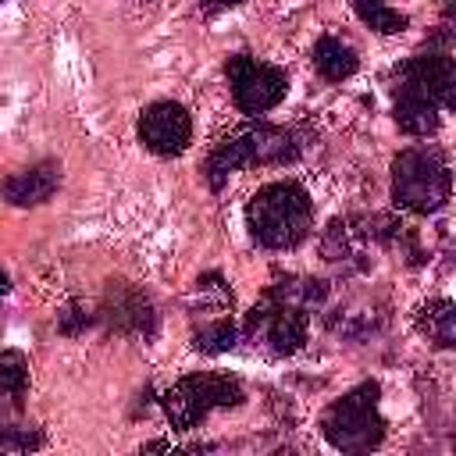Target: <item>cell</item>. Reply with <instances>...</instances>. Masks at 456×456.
<instances>
[{
  "instance_id": "2",
  "label": "cell",
  "mask_w": 456,
  "mask_h": 456,
  "mask_svg": "<svg viewBox=\"0 0 456 456\" xmlns=\"http://www.w3.org/2000/svg\"><path fill=\"white\" fill-rule=\"evenodd\" d=\"M246 224L264 249H296L314 228V203L299 182H267L246 203Z\"/></svg>"
},
{
  "instance_id": "22",
  "label": "cell",
  "mask_w": 456,
  "mask_h": 456,
  "mask_svg": "<svg viewBox=\"0 0 456 456\" xmlns=\"http://www.w3.org/2000/svg\"><path fill=\"white\" fill-rule=\"evenodd\" d=\"M207 7H235V4H242V0H203Z\"/></svg>"
},
{
  "instance_id": "1",
  "label": "cell",
  "mask_w": 456,
  "mask_h": 456,
  "mask_svg": "<svg viewBox=\"0 0 456 456\" xmlns=\"http://www.w3.org/2000/svg\"><path fill=\"white\" fill-rule=\"evenodd\" d=\"M299 153H303V139L292 128H278V125H264V121L239 125L207 153L203 178H207V185L214 192H221L239 167H249V164H292Z\"/></svg>"
},
{
  "instance_id": "5",
  "label": "cell",
  "mask_w": 456,
  "mask_h": 456,
  "mask_svg": "<svg viewBox=\"0 0 456 456\" xmlns=\"http://www.w3.org/2000/svg\"><path fill=\"white\" fill-rule=\"evenodd\" d=\"M242 399V385L228 374H185L160 395V406L175 431H192L210 410H228Z\"/></svg>"
},
{
  "instance_id": "7",
  "label": "cell",
  "mask_w": 456,
  "mask_h": 456,
  "mask_svg": "<svg viewBox=\"0 0 456 456\" xmlns=\"http://www.w3.org/2000/svg\"><path fill=\"white\" fill-rule=\"evenodd\" d=\"M228 86H232V100L242 114H264L271 107H278L289 93V75L278 64L256 61L249 53H232L224 64Z\"/></svg>"
},
{
  "instance_id": "3",
  "label": "cell",
  "mask_w": 456,
  "mask_h": 456,
  "mask_svg": "<svg viewBox=\"0 0 456 456\" xmlns=\"http://www.w3.org/2000/svg\"><path fill=\"white\" fill-rule=\"evenodd\" d=\"M452 175L435 146H410L392 160V200L410 214H438L449 203Z\"/></svg>"
},
{
  "instance_id": "15",
  "label": "cell",
  "mask_w": 456,
  "mask_h": 456,
  "mask_svg": "<svg viewBox=\"0 0 456 456\" xmlns=\"http://www.w3.org/2000/svg\"><path fill=\"white\" fill-rule=\"evenodd\" d=\"M417 328L442 349H452L456 346V306L452 299H428L420 310H417Z\"/></svg>"
},
{
  "instance_id": "10",
  "label": "cell",
  "mask_w": 456,
  "mask_h": 456,
  "mask_svg": "<svg viewBox=\"0 0 456 456\" xmlns=\"http://www.w3.org/2000/svg\"><path fill=\"white\" fill-rule=\"evenodd\" d=\"M392 75H395V78H406V82L417 86V89H424L442 110H452V107H456V68H452L449 50L428 46L424 53L406 57Z\"/></svg>"
},
{
  "instance_id": "13",
  "label": "cell",
  "mask_w": 456,
  "mask_h": 456,
  "mask_svg": "<svg viewBox=\"0 0 456 456\" xmlns=\"http://www.w3.org/2000/svg\"><path fill=\"white\" fill-rule=\"evenodd\" d=\"M28 395V360L18 349H0V424L21 413Z\"/></svg>"
},
{
  "instance_id": "8",
  "label": "cell",
  "mask_w": 456,
  "mask_h": 456,
  "mask_svg": "<svg viewBox=\"0 0 456 456\" xmlns=\"http://www.w3.org/2000/svg\"><path fill=\"white\" fill-rule=\"evenodd\" d=\"M139 142L157 157H178L192 142V118L175 100H157L139 114Z\"/></svg>"
},
{
  "instance_id": "19",
  "label": "cell",
  "mask_w": 456,
  "mask_h": 456,
  "mask_svg": "<svg viewBox=\"0 0 456 456\" xmlns=\"http://www.w3.org/2000/svg\"><path fill=\"white\" fill-rule=\"evenodd\" d=\"M43 445V435L36 428H14V424H0V449H11V452H28V449H39Z\"/></svg>"
},
{
  "instance_id": "20",
  "label": "cell",
  "mask_w": 456,
  "mask_h": 456,
  "mask_svg": "<svg viewBox=\"0 0 456 456\" xmlns=\"http://www.w3.org/2000/svg\"><path fill=\"white\" fill-rule=\"evenodd\" d=\"M321 253H324L328 260H346V256H349V232H346V221H342V217H335V221L328 224L324 242H321Z\"/></svg>"
},
{
  "instance_id": "12",
  "label": "cell",
  "mask_w": 456,
  "mask_h": 456,
  "mask_svg": "<svg viewBox=\"0 0 456 456\" xmlns=\"http://www.w3.org/2000/svg\"><path fill=\"white\" fill-rule=\"evenodd\" d=\"M57 185H61V164L43 160V164H32V167L4 178L0 192L11 207H39L57 192Z\"/></svg>"
},
{
  "instance_id": "6",
  "label": "cell",
  "mask_w": 456,
  "mask_h": 456,
  "mask_svg": "<svg viewBox=\"0 0 456 456\" xmlns=\"http://www.w3.org/2000/svg\"><path fill=\"white\" fill-rule=\"evenodd\" d=\"M242 335H246V342H253L267 356H292L306 342V310L278 303L264 292V299L246 314Z\"/></svg>"
},
{
  "instance_id": "14",
  "label": "cell",
  "mask_w": 456,
  "mask_h": 456,
  "mask_svg": "<svg viewBox=\"0 0 456 456\" xmlns=\"http://www.w3.org/2000/svg\"><path fill=\"white\" fill-rule=\"evenodd\" d=\"M314 68H317V75L324 78V82H346L349 75H356V68H360V57H356V50L346 43V39H338V36H321L317 43H314Z\"/></svg>"
},
{
  "instance_id": "21",
  "label": "cell",
  "mask_w": 456,
  "mask_h": 456,
  "mask_svg": "<svg viewBox=\"0 0 456 456\" xmlns=\"http://www.w3.org/2000/svg\"><path fill=\"white\" fill-rule=\"evenodd\" d=\"M89 324H96V314H89L82 303H68L64 314H57V331L61 335H82Z\"/></svg>"
},
{
  "instance_id": "9",
  "label": "cell",
  "mask_w": 456,
  "mask_h": 456,
  "mask_svg": "<svg viewBox=\"0 0 456 456\" xmlns=\"http://www.w3.org/2000/svg\"><path fill=\"white\" fill-rule=\"evenodd\" d=\"M96 321H103L118 335H135V338H150L157 331V310H153L150 296L128 281H110Z\"/></svg>"
},
{
  "instance_id": "18",
  "label": "cell",
  "mask_w": 456,
  "mask_h": 456,
  "mask_svg": "<svg viewBox=\"0 0 456 456\" xmlns=\"http://www.w3.org/2000/svg\"><path fill=\"white\" fill-rule=\"evenodd\" d=\"M353 7L360 14V21L370 25L374 32H381V36H395V32H403L410 25V18L403 11H395V7H388L385 0H353Z\"/></svg>"
},
{
  "instance_id": "11",
  "label": "cell",
  "mask_w": 456,
  "mask_h": 456,
  "mask_svg": "<svg viewBox=\"0 0 456 456\" xmlns=\"http://www.w3.org/2000/svg\"><path fill=\"white\" fill-rule=\"evenodd\" d=\"M392 114H395V125L406 132V135H431L438 132V121H442V107L417 86H410L406 78H395L392 75Z\"/></svg>"
},
{
  "instance_id": "23",
  "label": "cell",
  "mask_w": 456,
  "mask_h": 456,
  "mask_svg": "<svg viewBox=\"0 0 456 456\" xmlns=\"http://www.w3.org/2000/svg\"><path fill=\"white\" fill-rule=\"evenodd\" d=\"M4 292H11V278L0 271V296H4Z\"/></svg>"
},
{
  "instance_id": "17",
  "label": "cell",
  "mask_w": 456,
  "mask_h": 456,
  "mask_svg": "<svg viewBox=\"0 0 456 456\" xmlns=\"http://www.w3.org/2000/svg\"><path fill=\"white\" fill-rule=\"evenodd\" d=\"M239 342V328L232 317H214L192 331V349L203 356H221Z\"/></svg>"
},
{
  "instance_id": "16",
  "label": "cell",
  "mask_w": 456,
  "mask_h": 456,
  "mask_svg": "<svg viewBox=\"0 0 456 456\" xmlns=\"http://www.w3.org/2000/svg\"><path fill=\"white\" fill-rule=\"evenodd\" d=\"M267 296L278 299V303H289V306L310 314L314 306H321V303L328 299V281H321V278H285V281L271 285Z\"/></svg>"
},
{
  "instance_id": "4",
  "label": "cell",
  "mask_w": 456,
  "mask_h": 456,
  "mask_svg": "<svg viewBox=\"0 0 456 456\" xmlns=\"http://www.w3.org/2000/svg\"><path fill=\"white\" fill-rule=\"evenodd\" d=\"M378 395H381L378 381H360L342 399H335L321 417V431L328 445H335L338 452L378 449L385 438V417L378 410Z\"/></svg>"
}]
</instances>
